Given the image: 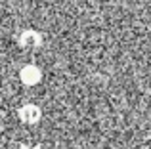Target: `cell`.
Instances as JSON below:
<instances>
[{"label": "cell", "mask_w": 151, "mask_h": 149, "mask_svg": "<svg viewBox=\"0 0 151 149\" xmlns=\"http://www.w3.org/2000/svg\"><path fill=\"white\" fill-rule=\"evenodd\" d=\"M15 40H17L19 48H40L42 42H44V37L35 29H25L17 34Z\"/></svg>", "instance_id": "obj_2"}, {"label": "cell", "mask_w": 151, "mask_h": 149, "mask_svg": "<svg viewBox=\"0 0 151 149\" xmlns=\"http://www.w3.org/2000/svg\"><path fill=\"white\" fill-rule=\"evenodd\" d=\"M17 119L25 124H37L42 119V109L37 103H23L17 109Z\"/></svg>", "instance_id": "obj_3"}, {"label": "cell", "mask_w": 151, "mask_h": 149, "mask_svg": "<svg viewBox=\"0 0 151 149\" xmlns=\"http://www.w3.org/2000/svg\"><path fill=\"white\" fill-rule=\"evenodd\" d=\"M42 77H44L42 69L38 67V65H35V63H27L25 67H21V71H19V80H21L25 86H29V88L40 84Z\"/></svg>", "instance_id": "obj_1"}]
</instances>
